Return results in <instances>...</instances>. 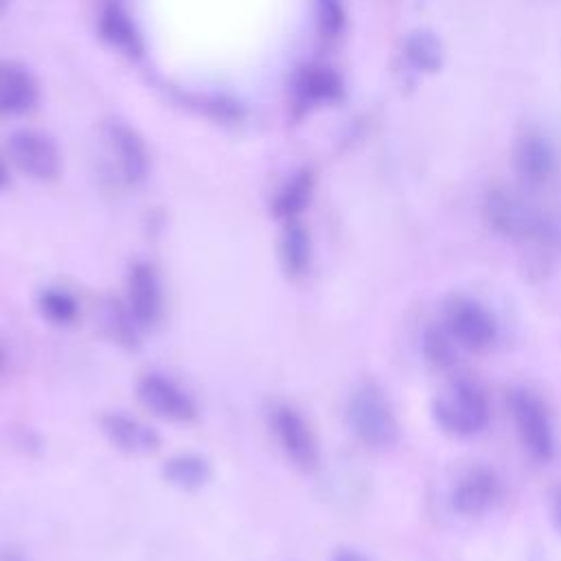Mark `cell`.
<instances>
[{"mask_svg":"<svg viewBox=\"0 0 561 561\" xmlns=\"http://www.w3.org/2000/svg\"><path fill=\"white\" fill-rule=\"evenodd\" d=\"M346 423L353 436L370 449H390L401 436L394 405L377 381H362L351 390Z\"/></svg>","mask_w":561,"mask_h":561,"instance_id":"6da1fadb","label":"cell"},{"mask_svg":"<svg viewBox=\"0 0 561 561\" xmlns=\"http://www.w3.org/2000/svg\"><path fill=\"white\" fill-rule=\"evenodd\" d=\"M432 419L449 436H476L491 419L489 397L476 379L456 377L440 394L434 397Z\"/></svg>","mask_w":561,"mask_h":561,"instance_id":"7a4b0ae2","label":"cell"},{"mask_svg":"<svg viewBox=\"0 0 561 561\" xmlns=\"http://www.w3.org/2000/svg\"><path fill=\"white\" fill-rule=\"evenodd\" d=\"M482 215L486 226L504 239L533 241L546 239L552 232L548 219L528 199L502 186L484 193Z\"/></svg>","mask_w":561,"mask_h":561,"instance_id":"3957f363","label":"cell"},{"mask_svg":"<svg viewBox=\"0 0 561 561\" xmlns=\"http://www.w3.org/2000/svg\"><path fill=\"white\" fill-rule=\"evenodd\" d=\"M508 410L524 449L541 462L552 460L557 454V432L541 397L530 388L517 386L508 392Z\"/></svg>","mask_w":561,"mask_h":561,"instance_id":"277c9868","label":"cell"},{"mask_svg":"<svg viewBox=\"0 0 561 561\" xmlns=\"http://www.w3.org/2000/svg\"><path fill=\"white\" fill-rule=\"evenodd\" d=\"M267 425L276 438L280 451L287 460L302 469L311 471L320 462V443L309 423V419L291 403L276 401L267 412Z\"/></svg>","mask_w":561,"mask_h":561,"instance_id":"5b68a950","label":"cell"},{"mask_svg":"<svg viewBox=\"0 0 561 561\" xmlns=\"http://www.w3.org/2000/svg\"><path fill=\"white\" fill-rule=\"evenodd\" d=\"M443 327L456 340L460 348L484 351L489 348L500 333V324L493 311L473 296L454 294L445 302Z\"/></svg>","mask_w":561,"mask_h":561,"instance_id":"8992f818","label":"cell"},{"mask_svg":"<svg viewBox=\"0 0 561 561\" xmlns=\"http://www.w3.org/2000/svg\"><path fill=\"white\" fill-rule=\"evenodd\" d=\"M136 399L147 412L169 423H191L199 414L195 397L182 383L153 370L138 377Z\"/></svg>","mask_w":561,"mask_h":561,"instance_id":"52a82bcc","label":"cell"},{"mask_svg":"<svg viewBox=\"0 0 561 561\" xmlns=\"http://www.w3.org/2000/svg\"><path fill=\"white\" fill-rule=\"evenodd\" d=\"M513 167L524 184L543 186L559 171V149L543 129L528 127L515 140Z\"/></svg>","mask_w":561,"mask_h":561,"instance_id":"ba28073f","label":"cell"},{"mask_svg":"<svg viewBox=\"0 0 561 561\" xmlns=\"http://www.w3.org/2000/svg\"><path fill=\"white\" fill-rule=\"evenodd\" d=\"M502 497L500 476L484 465L465 469L449 489V506L462 517H478L489 513Z\"/></svg>","mask_w":561,"mask_h":561,"instance_id":"9c48e42d","label":"cell"},{"mask_svg":"<svg viewBox=\"0 0 561 561\" xmlns=\"http://www.w3.org/2000/svg\"><path fill=\"white\" fill-rule=\"evenodd\" d=\"M125 305L142 329H151L160 322L164 311V294L160 276L151 263L138 261L129 267L125 278Z\"/></svg>","mask_w":561,"mask_h":561,"instance_id":"30bf717a","label":"cell"},{"mask_svg":"<svg viewBox=\"0 0 561 561\" xmlns=\"http://www.w3.org/2000/svg\"><path fill=\"white\" fill-rule=\"evenodd\" d=\"M99 430L114 449L129 456H151L162 443L160 434L149 423L123 410L103 412L99 419Z\"/></svg>","mask_w":561,"mask_h":561,"instance_id":"8fae6325","label":"cell"},{"mask_svg":"<svg viewBox=\"0 0 561 561\" xmlns=\"http://www.w3.org/2000/svg\"><path fill=\"white\" fill-rule=\"evenodd\" d=\"M9 156L22 173L35 180H53L61 169V156L55 142L35 129H18L11 134Z\"/></svg>","mask_w":561,"mask_h":561,"instance_id":"7c38bea8","label":"cell"},{"mask_svg":"<svg viewBox=\"0 0 561 561\" xmlns=\"http://www.w3.org/2000/svg\"><path fill=\"white\" fill-rule=\"evenodd\" d=\"M37 96V83L24 66L15 61H0V114H24L35 107Z\"/></svg>","mask_w":561,"mask_h":561,"instance_id":"4fadbf2b","label":"cell"},{"mask_svg":"<svg viewBox=\"0 0 561 561\" xmlns=\"http://www.w3.org/2000/svg\"><path fill=\"white\" fill-rule=\"evenodd\" d=\"M344 92L342 77L324 64H313L300 70L294 83L296 103L300 107H313L324 103H335Z\"/></svg>","mask_w":561,"mask_h":561,"instance_id":"5bb4252c","label":"cell"},{"mask_svg":"<svg viewBox=\"0 0 561 561\" xmlns=\"http://www.w3.org/2000/svg\"><path fill=\"white\" fill-rule=\"evenodd\" d=\"M313 243L309 228L300 219L283 221L278 237V263L287 278H302L311 270Z\"/></svg>","mask_w":561,"mask_h":561,"instance_id":"9a60e30c","label":"cell"},{"mask_svg":"<svg viewBox=\"0 0 561 561\" xmlns=\"http://www.w3.org/2000/svg\"><path fill=\"white\" fill-rule=\"evenodd\" d=\"M107 142H110L112 151L116 153L123 178L129 184L140 182L147 173L149 158H147V149H145L142 140L138 138V134L123 123H110Z\"/></svg>","mask_w":561,"mask_h":561,"instance_id":"2e32d148","label":"cell"},{"mask_svg":"<svg viewBox=\"0 0 561 561\" xmlns=\"http://www.w3.org/2000/svg\"><path fill=\"white\" fill-rule=\"evenodd\" d=\"M164 480L180 491H197L213 478V465L206 456L195 451H180L162 465Z\"/></svg>","mask_w":561,"mask_h":561,"instance_id":"e0dca14e","label":"cell"},{"mask_svg":"<svg viewBox=\"0 0 561 561\" xmlns=\"http://www.w3.org/2000/svg\"><path fill=\"white\" fill-rule=\"evenodd\" d=\"M101 329L114 344L129 351L140 346V335L145 331L140 322L134 318V313L129 311V307L125 305V300H116V298H110L103 302Z\"/></svg>","mask_w":561,"mask_h":561,"instance_id":"ac0fdd59","label":"cell"},{"mask_svg":"<svg viewBox=\"0 0 561 561\" xmlns=\"http://www.w3.org/2000/svg\"><path fill=\"white\" fill-rule=\"evenodd\" d=\"M403 59L416 72H425V75L438 72L445 59L443 42L438 39L436 33L427 28H416L408 33L403 39Z\"/></svg>","mask_w":561,"mask_h":561,"instance_id":"d6986e66","label":"cell"},{"mask_svg":"<svg viewBox=\"0 0 561 561\" xmlns=\"http://www.w3.org/2000/svg\"><path fill=\"white\" fill-rule=\"evenodd\" d=\"M313 193V178L309 171H298L294 178H289L283 188L276 193L272 202V213L280 221L300 219V213L309 206Z\"/></svg>","mask_w":561,"mask_h":561,"instance_id":"ffe728a7","label":"cell"},{"mask_svg":"<svg viewBox=\"0 0 561 561\" xmlns=\"http://www.w3.org/2000/svg\"><path fill=\"white\" fill-rule=\"evenodd\" d=\"M37 311L42 318L55 327H70L79 320V300L72 291L59 285L42 287L37 294Z\"/></svg>","mask_w":561,"mask_h":561,"instance_id":"44dd1931","label":"cell"},{"mask_svg":"<svg viewBox=\"0 0 561 561\" xmlns=\"http://www.w3.org/2000/svg\"><path fill=\"white\" fill-rule=\"evenodd\" d=\"M101 33H103V37L112 46L125 50L127 55H138L142 50V42H140L138 31L134 28V22L116 4H110L103 11V15H101Z\"/></svg>","mask_w":561,"mask_h":561,"instance_id":"7402d4cb","label":"cell"},{"mask_svg":"<svg viewBox=\"0 0 561 561\" xmlns=\"http://www.w3.org/2000/svg\"><path fill=\"white\" fill-rule=\"evenodd\" d=\"M460 346L447 333L445 327H430L423 333V355L436 368H451L456 364V351Z\"/></svg>","mask_w":561,"mask_h":561,"instance_id":"603a6c76","label":"cell"},{"mask_svg":"<svg viewBox=\"0 0 561 561\" xmlns=\"http://www.w3.org/2000/svg\"><path fill=\"white\" fill-rule=\"evenodd\" d=\"M316 24L322 37L335 39L346 28L344 0H316Z\"/></svg>","mask_w":561,"mask_h":561,"instance_id":"cb8c5ba5","label":"cell"},{"mask_svg":"<svg viewBox=\"0 0 561 561\" xmlns=\"http://www.w3.org/2000/svg\"><path fill=\"white\" fill-rule=\"evenodd\" d=\"M331 561H370L362 550L357 548H337L331 557Z\"/></svg>","mask_w":561,"mask_h":561,"instance_id":"d4e9b609","label":"cell"},{"mask_svg":"<svg viewBox=\"0 0 561 561\" xmlns=\"http://www.w3.org/2000/svg\"><path fill=\"white\" fill-rule=\"evenodd\" d=\"M552 519H554V524H557V528L561 533V486L552 495Z\"/></svg>","mask_w":561,"mask_h":561,"instance_id":"484cf974","label":"cell"},{"mask_svg":"<svg viewBox=\"0 0 561 561\" xmlns=\"http://www.w3.org/2000/svg\"><path fill=\"white\" fill-rule=\"evenodd\" d=\"M9 184V171H7V164L4 160L0 158V188H4Z\"/></svg>","mask_w":561,"mask_h":561,"instance_id":"4316f807","label":"cell"},{"mask_svg":"<svg viewBox=\"0 0 561 561\" xmlns=\"http://www.w3.org/2000/svg\"><path fill=\"white\" fill-rule=\"evenodd\" d=\"M0 561H28L15 552H0Z\"/></svg>","mask_w":561,"mask_h":561,"instance_id":"83f0119b","label":"cell"},{"mask_svg":"<svg viewBox=\"0 0 561 561\" xmlns=\"http://www.w3.org/2000/svg\"><path fill=\"white\" fill-rule=\"evenodd\" d=\"M7 2H9V0H0V9H2Z\"/></svg>","mask_w":561,"mask_h":561,"instance_id":"f1b7e54d","label":"cell"}]
</instances>
